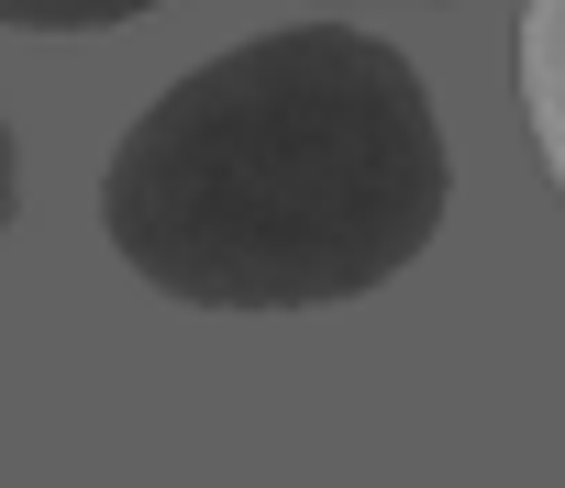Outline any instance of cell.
Instances as JSON below:
<instances>
[{"instance_id":"6da1fadb","label":"cell","mask_w":565,"mask_h":488,"mask_svg":"<svg viewBox=\"0 0 565 488\" xmlns=\"http://www.w3.org/2000/svg\"><path fill=\"white\" fill-rule=\"evenodd\" d=\"M455 156L422 67L355 23H277L189 67L100 167L111 256L189 311H333L422 267Z\"/></svg>"},{"instance_id":"7a4b0ae2","label":"cell","mask_w":565,"mask_h":488,"mask_svg":"<svg viewBox=\"0 0 565 488\" xmlns=\"http://www.w3.org/2000/svg\"><path fill=\"white\" fill-rule=\"evenodd\" d=\"M521 112H532L554 189H565V0H521Z\"/></svg>"},{"instance_id":"3957f363","label":"cell","mask_w":565,"mask_h":488,"mask_svg":"<svg viewBox=\"0 0 565 488\" xmlns=\"http://www.w3.org/2000/svg\"><path fill=\"white\" fill-rule=\"evenodd\" d=\"M156 0H0L12 34H111V23H145Z\"/></svg>"},{"instance_id":"277c9868","label":"cell","mask_w":565,"mask_h":488,"mask_svg":"<svg viewBox=\"0 0 565 488\" xmlns=\"http://www.w3.org/2000/svg\"><path fill=\"white\" fill-rule=\"evenodd\" d=\"M23 222V145H12V123H0V233Z\"/></svg>"}]
</instances>
